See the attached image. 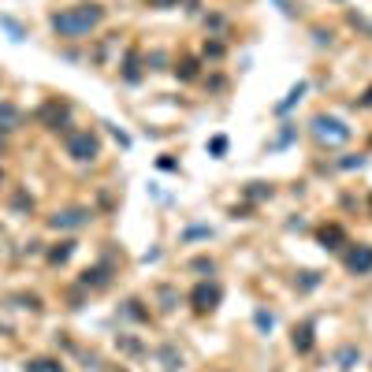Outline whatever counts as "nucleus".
Returning a JSON list of instances; mask_svg holds the SVG:
<instances>
[{
  "label": "nucleus",
  "instance_id": "10",
  "mask_svg": "<svg viewBox=\"0 0 372 372\" xmlns=\"http://www.w3.org/2000/svg\"><path fill=\"white\" fill-rule=\"evenodd\" d=\"M26 372H63V365L49 357H38V361H26Z\"/></svg>",
  "mask_w": 372,
  "mask_h": 372
},
{
  "label": "nucleus",
  "instance_id": "14",
  "mask_svg": "<svg viewBox=\"0 0 372 372\" xmlns=\"http://www.w3.org/2000/svg\"><path fill=\"white\" fill-rule=\"evenodd\" d=\"M302 93H305V82H298V86H294V90H290V97H287V101H283V104L276 108V112H287V108H294V101H298Z\"/></svg>",
  "mask_w": 372,
  "mask_h": 372
},
{
  "label": "nucleus",
  "instance_id": "7",
  "mask_svg": "<svg viewBox=\"0 0 372 372\" xmlns=\"http://www.w3.org/2000/svg\"><path fill=\"white\" fill-rule=\"evenodd\" d=\"M19 108L15 104H8V101H0V130H15L19 127Z\"/></svg>",
  "mask_w": 372,
  "mask_h": 372
},
{
  "label": "nucleus",
  "instance_id": "3",
  "mask_svg": "<svg viewBox=\"0 0 372 372\" xmlns=\"http://www.w3.org/2000/svg\"><path fill=\"white\" fill-rule=\"evenodd\" d=\"M63 146H68V153H71L75 160H82V164H90V160L101 157V141H97L90 130H68Z\"/></svg>",
  "mask_w": 372,
  "mask_h": 372
},
{
  "label": "nucleus",
  "instance_id": "6",
  "mask_svg": "<svg viewBox=\"0 0 372 372\" xmlns=\"http://www.w3.org/2000/svg\"><path fill=\"white\" fill-rule=\"evenodd\" d=\"M346 268L357 272V276H369L372 272V246H354L346 254Z\"/></svg>",
  "mask_w": 372,
  "mask_h": 372
},
{
  "label": "nucleus",
  "instance_id": "13",
  "mask_svg": "<svg viewBox=\"0 0 372 372\" xmlns=\"http://www.w3.org/2000/svg\"><path fill=\"white\" fill-rule=\"evenodd\" d=\"M71 246H75V242H60V249H52L49 261H52V265H63V261L71 257Z\"/></svg>",
  "mask_w": 372,
  "mask_h": 372
},
{
  "label": "nucleus",
  "instance_id": "1",
  "mask_svg": "<svg viewBox=\"0 0 372 372\" xmlns=\"http://www.w3.org/2000/svg\"><path fill=\"white\" fill-rule=\"evenodd\" d=\"M49 23H52V30H56L60 38L79 41V38L93 34V30L104 23V8H101V4H75V8H63V12H56Z\"/></svg>",
  "mask_w": 372,
  "mask_h": 372
},
{
  "label": "nucleus",
  "instance_id": "8",
  "mask_svg": "<svg viewBox=\"0 0 372 372\" xmlns=\"http://www.w3.org/2000/svg\"><path fill=\"white\" fill-rule=\"evenodd\" d=\"M294 350H298V354H309L313 350V327L309 324L294 327Z\"/></svg>",
  "mask_w": 372,
  "mask_h": 372
},
{
  "label": "nucleus",
  "instance_id": "11",
  "mask_svg": "<svg viewBox=\"0 0 372 372\" xmlns=\"http://www.w3.org/2000/svg\"><path fill=\"white\" fill-rule=\"evenodd\" d=\"M82 283H86V287H104V283H108V265L93 268V272H86V276H82Z\"/></svg>",
  "mask_w": 372,
  "mask_h": 372
},
{
  "label": "nucleus",
  "instance_id": "15",
  "mask_svg": "<svg viewBox=\"0 0 372 372\" xmlns=\"http://www.w3.org/2000/svg\"><path fill=\"white\" fill-rule=\"evenodd\" d=\"M209 149L216 153V157H224V153H227V138H212V141H209Z\"/></svg>",
  "mask_w": 372,
  "mask_h": 372
},
{
  "label": "nucleus",
  "instance_id": "12",
  "mask_svg": "<svg viewBox=\"0 0 372 372\" xmlns=\"http://www.w3.org/2000/svg\"><path fill=\"white\" fill-rule=\"evenodd\" d=\"M320 242H324L327 249H339V242H343V231H339V227H324V231H320Z\"/></svg>",
  "mask_w": 372,
  "mask_h": 372
},
{
  "label": "nucleus",
  "instance_id": "18",
  "mask_svg": "<svg viewBox=\"0 0 372 372\" xmlns=\"http://www.w3.org/2000/svg\"><path fill=\"white\" fill-rule=\"evenodd\" d=\"M361 104H372V90H369V93H365V101H361Z\"/></svg>",
  "mask_w": 372,
  "mask_h": 372
},
{
  "label": "nucleus",
  "instance_id": "16",
  "mask_svg": "<svg viewBox=\"0 0 372 372\" xmlns=\"http://www.w3.org/2000/svg\"><path fill=\"white\" fill-rule=\"evenodd\" d=\"M257 324L261 327H272V313H257Z\"/></svg>",
  "mask_w": 372,
  "mask_h": 372
},
{
  "label": "nucleus",
  "instance_id": "19",
  "mask_svg": "<svg viewBox=\"0 0 372 372\" xmlns=\"http://www.w3.org/2000/svg\"><path fill=\"white\" fill-rule=\"evenodd\" d=\"M0 153H4V134H0Z\"/></svg>",
  "mask_w": 372,
  "mask_h": 372
},
{
  "label": "nucleus",
  "instance_id": "17",
  "mask_svg": "<svg viewBox=\"0 0 372 372\" xmlns=\"http://www.w3.org/2000/svg\"><path fill=\"white\" fill-rule=\"evenodd\" d=\"M153 4H157V8H175L179 0H153Z\"/></svg>",
  "mask_w": 372,
  "mask_h": 372
},
{
  "label": "nucleus",
  "instance_id": "9",
  "mask_svg": "<svg viewBox=\"0 0 372 372\" xmlns=\"http://www.w3.org/2000/svg\"><path fill=\"white\" fill-rule=\"evenodd\" d=\"M63 116H68V108H63V104H49V108H45L49 130H63Z\"/></svg>",
  "mask_w": 372,
  "mask_h": 372
},
{
  "label": "nucleus",
  "instance_id": "5",
  "mask_svg": "<svg viewBox=\"0 0 372 372\" xmlns=\"http://www.w3.org/2000/svg\"><path fill=\"white\" fill-rule=\"evenodd\" d=\"M190 302H194V309H198V313H212L216 302H220V287H216V283H198L194 294H190Z\"/></svg>",
  "mask_w": 372,
  "mask_h": 372
},
{
  "label": "nucleus",
  "instance_id": "20",
  "mask_svg": "<svg viewBox=\"0 0 372 372\" xmlns=\"http://www.w3.org/2000/svg\"><path fill=\"white\" fill-rule=\"evenodd\" d=\"M112 372H123V369H112Z\"/></svg>",
  "mask_w": 372,
  "mask_h": 372
},
{
  "label": "nucleus",
  "instance_id": "2",
  "mask_svg": "<svg viewBox=\"0 0 372 372\" xmlns=\"http://www.w3.org/2000/svg\"><path fill=\"white\" fill-rule=\"evenodd\" d=\"M309 130H313V138L320 141V146H343V141H350V127L335 116H316L309 123Z\"/></svg>",
  "mask_w": 372,
  "mask_h": 372
},
{
  "label": "nucleus",
  "instance_id": "4",
  "mask_svg": "<svg viewBox=\"0 0 372 372\" xmlns=\"http://www.w3.org/2000/svg\"><path fill=\"white\" fill-rule=\"evenodd\" d=\"M90 220H93L90 209H63L56 216H49V227L52 231H79V227H86Z\"/></svg>",
  "mask_w": 372,
  "mask_h": 372
}]
</instances>
